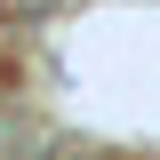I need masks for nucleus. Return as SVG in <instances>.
<instances>
[{
	"instance_id": "f03ea898",
	"label": "nucleus",
	"mask_w": 160,
	"mask_h": 160,
	"mask_svg": "<svg viewBox=\"0 0 160 160\" xmlns=\"http://www.w3.org/2000/svg\"><path fill=\"white\" fill-rule=\"evenodd\" d=\"M8 144H16V120H8V112H0V160H8Z\"/></svg>"
},
{
	"instance_id": "f257e3e1",
	"label": "nucleus",
	"mask_w": 160,
	"mask_h": 160,
	"mask_svg": "<svg viewBox=\"0 0 160 160\" xmlns=\"http://www.w3.org/2000/svg\"><path fill=\"white\" fill-rule=\"evenodd\" d=\"M8 8H16V16H48L56 0H8Z\"/></svg>"
},
{
	"instance_id": "7ed1b4c3",
	"label": "nucleus",
	"mask_w": 160,
	"mask_h": 160,
	"mask_svg": "<svg viewBox=\"0 0 160 160\" xmlns=\"http://www.w3.org/2000/svg\"><path fill=\"white\" fill-rule=\"evenodd\" d=\"M56 160H104V152H56Z\"/></svg>"
}]
</instances>
